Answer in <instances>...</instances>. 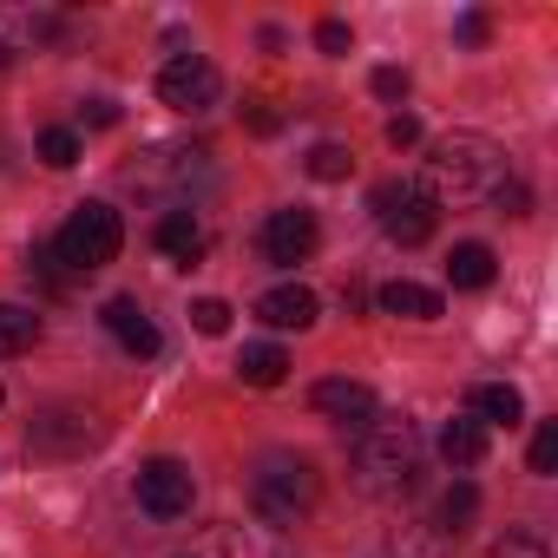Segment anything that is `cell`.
Here are the masks:
<instances>
[{
  "label": "cell",
  "mask_w": 558,
  "mask_h": 558,
  "mask_svg": "<svg viewBox=\"0 0 558 558\" xmlns=\"http://www.w3.org/2000/svg\"><path fill=\"white\" fill-rule=\"evenodd\" d=\"M14 53H21V47H14V14L0 8V60H14Z\"/></svg>",
  "instance_id": "33"
},
{
  "label": "cell",
  "mask_w": 558,
  "mask_h": 558,
  "mask_svg": "<svg viewBox=\"0 0 558 558\" xmlns=\"http://www.w3.org/2000/svg\"><path fill=\"white\" fill-rule=\"evenodd\" d=\"M158 250H165V256H178V263H197V256H204V223H197L184 204H178V210H165V217H158Z\"/></svg>",
  "instance_id": "15"
},
{
  "label": "cell",
  "mask_w": 558,
  "mask_h": 558,
  "mask_svg": "<svg viewBox=\"0 0 558 558\" xmlns=\"http://www.w3.org/2000/svg\"><path fill=\"white\" fill-rule=\"evenodd\" d=\"M158 99L171 112H210L223 99V73L204 60V53H178L165 73H158Z\"/></svg>",
  "instance_id": "5"
},
{
  "label": "cell",
  "mask_w": 558,
  "mask_h": 558,
  "mask_svg": "<svg viewBox=\"0 0 558 558\" xmlns=\"http://www.w3.org/2000/svg\"><path fill=\"white\" fill-rule=\"evenodd\" d=\"M191 323H197V336H223V329H230V303L197 296V303H191Z\"/></svg>",
  "instance_id": "23"
},
{
  "label": "cell",
  "mask_w": 558,
  "mask_h": 558,
  "mask_svg": "<svg viewBox=\"0 0 558 558\" xmlns=\"http://www.w3.org/2000/svg\"><path fill=\"white\" fill-rule=\"evenodd\" d=\"M316 414H329L342 434H362L368 421H375V388H362V381H349V375H329V381H316Z\"/></svg>",
  "instance_id": "9"
},
{
  "label": "cell",
  "mask_w": 558,
  "mask_h": 558,
  "mask_svg": "<svg viewBox=\"0 0 558 558\" xmlns=\"http://www.w3.org/2000/svg\"><path fill=\"white\" fill-rule=\"evenodd\" d=\"M375 303H381V316H401V323H434V316H440V296H434L427 283H408V276L381 283Z\"/></svg>",
  "instance_id": "13"
},
{
  "label": "cell",
  "mask_w": 558,
  "mask_h": 558,
  "mask_svg": "<svg viewBox=\"0 0 558 558\" xmlns=\"http://www.w3.org/2000/svg\"><path fill=\"white\" fill-rule=\"evenodd\" d=\"M506 151L486 138V132H453L440 138L427 158H421V197L427 204H486L499 184H506Z\"/></svg>",
  "instance_id": "1"
},
{
  "label": "cell",
  "mask_w": 558,
  "mask_h": 558,
  "mask_svg": "<svg viewBox=\"0 0 558 558\" xmlns=\"http://www.w3.org/2000/svg\"><path fill=\"white\" fill-rule=\"evenodd\" d=\"M375 217H381L388 243H401V250H421V243L434 236V204H427L414 184H381V191H375Z\"/></svg>",
  "instance_id": "6"
},
{
  "label": "cell",
  "mask_w": 558,
  "mask_h": 558,
  "mask_svg": "<svg viewBox=\"0 0 558 558\" xmlns=\"http://www.w3.org/2000/svg\"><path fill=\"white\" fill-rule=\"evenodd\" d=\"M447 283H453V290H486V283H493V250H486V243H453Z\"/></svg>",
  "instance_id": "17"
},
{
  "label": "cell",
  "mask_w": 558,
  "mask_h": 558,
  "mask_svg": "<svg viewBox=\"0 0 558 558\" xmlns=\"http://www.w3.org/2000/svg\"><path fill=\"white\" fill-rule=\"evenodd\" d=\"M250 512L269 532H290L316 512V466L303 453H263L250 473Z\"/></svg>",
  "instance_id": "3"
},
{
  "label": "cell",
  "mask_w": 558,
  "mask_h": 558,
  "mask_svg": "<svg viewBox=\"0 0 558 558\" xmlns=\"http://www.w3.org/2000/svg\"><path fill=\"white\" fill-rule=\"evenodd\" d=\"M256 316H263L269 329H310V323H316V296H310L303 283H276V290L256 296Z\"/></svg>",
  "instance_id": "12"
},
{
  "label": "cell",
  "mask_w": 558,
  "mask_h": 558,
  "mask_svg": "<svg viewBox=\"0 0 558 558\" xmlns=\"http://www.w3.org/2000/svg\"><path fill=\"white\" fill-rule=\"evenodd\" d=\"M40 158H47L53 171H73V165H80V132H66V125H47V132H40Z\"/></svg>",
  "instance_id": "21"
},
{
  "label": "cell",
  "mask_w": 558,
  "mask_h": 558,
  "mask_svg": "<svg viewBox=\"0 0 558 558\" xmlns=\"http://www.w3.org/2000/svg\"><path fill=\"white\" fill-rule=\"evenodd\" d=\"M243 119H250V132H276V125H283V119H276V112H269V106H250Z\"/></svg>",
  "instance_id": "34"
},
{
  "label": "cell",
  "mask_w": 558,
  "mask_h": 558,
  "mask_svg": "<svg viewBox=\"0 0 558 558\" xmlns=\"http://www.w3.org/2000/svg\"><path fill=\"white\" fill-rule=\"evenodd\" d=\"M408 86H414L408 66H381V73H375V93H381V99H408Z\"/></svg>",
  "instance_id": "30"
},
{
  "label": "cell",
  "mask_w": 558,
  "mask_h": 558,
  "mask_svg": "<svg viewBox=\"0 0 558 558\" xmlns=\"http://www.w3.org/2000/svg\"><path fill=\"white\" fill-rule=\"evenodd\" d=\"M191 499H197V480H191L184 460H151V466H138V506H145L151 519H184Z\"/></svg>",
  "instance_id": "7"
},
{
  "label": "cell",
  "mask_w": 558,
  "mask_h": 558,
  "mask_svg": "<svg viewBox=\"0 0 558 558\" xmlns=\"http://www.w3.org/2000/svg\"><path fill=\"white\" fill-rule=\"evenodd\" d=\"M34 342H40V316L21 310V303H0V362H8V355H27Z\"/></svg>",
  "instance_id": "19"
},
{
  "label": "cell",
  "mask_w": 558,
  "mask_h": 558,
  "mask_svg": "<svg viewBox=\"0 0 558 558\" xmlns=\"http://www.w3.org/2000/svg\"><path fill=\"white\" fill-rule=\"evenodd\" d=\"M538 480H551L558 473V421H538V434H532V460H525Z\"/></svg>",
  "instance_id": "22"
},
{
  "label": "cell",
  "mask_w": 558,
  "mask_h": 558,
  "mask_svg": "<svg viewBox=\"0 0 558 558\" xmlns=\"http://www.w3.org/2000/svg\"><path fill=\"white\" fill-rule=\"evenodd\" d=\"M473 414L480 421H499V427H519L525 421V401H519L512 381H486V388H473Z\"/></svg>",
  "instance_id": "18"
},
{
  "label": "cell",
  "mask_w": 558,
  "mask_h": 558,
  "mask_svg": "<svg viewBox=\"0 0 558 558\" xmlns=\"http://www.w3.org/2000/svg\"><path fill=\"white\" fill-rule=\"evenodd\" d=\"M106 427H99V414H47V421H34V453H86L93 440H99Z\"/></svg>",
  "instance_id": "10"
},
{
  "label": "cell",
  "mask_w": 558,
  "mask_h": 558,
  "mask_svg": "<svg viewBox=\"0 0 558 558\" xmlns=\"http://www.w3.org/2000/svg\"><path fill=\"white\" fill-rule=\"evenodd\" d=\"M119 243H125V223H119L112 204H73V217L53 236V256H60L66 276H93L119 256Z\"/></svg>",
  "instance_id": "4"
},
{
  "label": "cell",
  "mask_w": 558,
  "mask_h": 558,
  "mask_svg": "<svg viewBox=\"0 0 558 558\" xmlns=\"http://www.w3.org/2000/svg\"><path fill=\"white\" fill-rule=\"evenodd\" d=\"M414 480H421V427L408 414H395V421L375 414L355 434V486L375 499H401Z\"/></svg>",
  "instance_id": "2"
},
{
  "label": "cell",
  "mask_w": 558,
  "mask_h": 558,
  "mask_svg": "<svg viewBox=\"0 0 558 558\" xmlns=\"http://www.w3.org/2000/svg\"><path fill=\"white\" fill-rule=\"evenodd\" d=\"M303 165H310V178H323V184H342V178L355 171V151H349V145H316Z\"/></svg>",
  "instance_id": "20"
},
{
  "label": "cell",
  "mask_w": 558,
  "mask_h": 558,
  "mask_svg": "<svg viewBox=\"0 0 558 558\" xmlns=\"http://www.w3.org/2000/svg\"><path fill=\"white\" fill-rule=\"evenodd\" d=\"M414 532H421V538L401 545V558H440V532H447V525H414Z\"/></svg>",
  "instance_id": "31"
},
{
  "label": "cell",
  "mask_w": 558,
  "mask_h": 558,
  "mask_svg": "<svg viewBox=\"0 0 558 558\" xmlns=\"http://www.w3.org/2000/svg\"><path fill=\"white\" fill-rule=\"evenodd\" d=\"M486 558H551V551H545V538H532V532H506V538H493Z\"/></svg>",
  "instance_id": "24"
},
{
  "label": "cell",
  "mask_w": 558,
  "mask_h": 558,
  "mask_svg": "<svg viewBox=\"0 0 558 558\" xmlns=\"http://www.w3.org/2000/svg\"><path fill=\"white\" fill-rule=\"evenodd\" d=\"M440 460H447L453 473L480 466V460H486V427H480L473 414H453V421L440 427Z\"/></svg>",
  "instance_id": "14"
},
{
  "label": "cell",
  "mask_w": 558,
  "mask_h": 558,
  "mask_svg": "<svg viewBox=\"0 0 558 558\" xmlns=\"http://www.w3.org/2000/svg\"><path fill=\"white\" fill-rule=\"evenodd\" d=\"M53 263H60L53 250H34V256H27V283H40V290H66V276H60Z\"/></svg>",
  "instance_id": "25"
},
{
  "label": "cell",
  "mask_w": 558,
  "mask_h": 558,
  "mask_svg": "<svg viewBox=\"0 0 558 558\" xmlns=\"http://www.w3.org/2000/svg\"><path fill=\"white\" fill-rule=\"evenodd\" d=\"M460 40L480 47V40H486V14H460Z\"/></svg>",
  "instance_id": "32"
},
{
  "label": "cell",
  "mask_w": 558,
  "mask_h": 558,
  "mask_svg": "<svg viewBox=\"0 0 558 558\" xmlns=\"http://www.w3.org/2000/svg\"><path fill=\"white\" fill-rule=\"evenodd\" d=\"M86 119H93V125H119V106H112V99H93Z\"/></svg>",
  "instance_id": "35"
},
{
  "label": "cell",
  "mask_w": 558,
  "mask_h": 558,
  "mask_svg": "<svg viewBox=\"0 0 558 558\" xmlns=\"http://www.w3.org/2000/svg\"><path fill=\"white\" fill-rule=\"evenodd\" d=\"M493 204H499V217H525V204H532V197H525V184H519V178H506V184L493 191Z\"/></svg>",
  "instance_id": "29"
},
{
  "label": "cell",
  "mask_w": 558,
  "mask_h": 558,
  "mask_svg": "<svg viewBox=\"0 0 558 558\" xmlns=\"http://www.w3.org/2000/svg\"><path fill=\"white\" fill-rule=\"evenodd\" d=\"M0 408H8V388H0Z\"/></svg>",
  "instance_id": "36"
},
{
  "label": "cell",
  "mask_w": 558,
  "mask_h": 558,
  "mask_svg": "<svg viewBox=\"0 0 558 558\" xmlns=\"http://www.w3.org/2000/svg\"><path fill=\"white\" fill-rule=\"evenodd\" d=\"M473 506H480V493H473L466 480H460V486H447V499H440V512H447L453 525H460V519H473ZM453 525H447V532H453Z\"/></svg>",
  "instance_id": "26"
},
{
  "label": "cell",
  "mask_w": 558,
  "mask_h": 558,
  "mask_svg": "<svg viewBox=\"0 0 558 558\" xmlns=\"http://www.w3.org/2000/svg\"><path fill=\"white\" fill-rule=\"evenodd\" d=\"M316 210H303V204H290V210H269L263 217V256L269 263H310L316 256Z\"/></svg>",
  "instance_id": "8"
},
{
  "label": "cell",
  "mask_w": 558,
  "mask_h": 558,
  "mask_svg": "<svg viewBox=\"0 0 558 558\" xmlns=\"http://www.w3.org/2000/svg\"><path fill=\"white\" fill-rule=\"evenodd\" d=\"M236 375L250 381V388H276L290 375V355L276 349V342H243V355H236Z\"/></svg>",
  "instance_id": "16"
},
{
  "label": "cell",
  "mask_w": 558,
  "mask_h": 558,
  "mask_svg": "<svg viewBox=\"0 0 558 558\" xmlns=\"http://www.w3.org/2000/svg\"><path fill=\"white\" fill-rule=\"evenodd\" d=\"M316 47H323V53H336V60H342V53H349V47H355V34H349V21H323V27H316Z\"/></svg>",
  "instance_id": "27"
},
{
  "label": "cell",
  "mask_w": 558,
  "mask_h": 558,
  "mask_svg": "<svg viewBox=\"0 0 558 558\" xmlns=\"http://www.w3.org/2000/svg\"><path fill=\"white\" fill-rule=\"evenodd\" d=\"M106 329L119 336V349H125V355H138V362H151V355H158V323H151L132 296H112V303H106Z\"/></svg>",
  "instance_id": "11"
},
{
  "label": "cell",
  "mask_w": 558,
  "mask_h": 558,
  "mask_svg": "<svg viewBox=\"0 0 558 558\" xmlns=\"http://www.w3.org/2000/svg\"><path fill=\"white\" fill-rule=\"evenodd\" d=\"M388 145H395V151L421 145V119H414V112H395V119H388Z\"/></svg>",
  "instance_id": "28"
}]
</instances>
